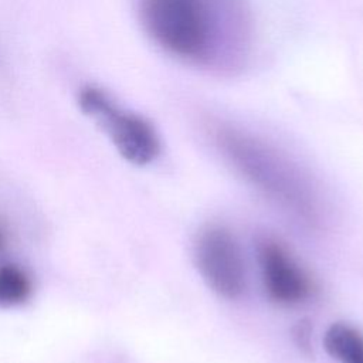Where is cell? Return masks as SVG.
Listing matches in <instances>:
<instances>
[{
    "instance_id": "cell-1",
    "label": "cell",
    "mask_w": 363,
    "mask_h": 363,
    "mask_svg": "<svg viewBox=\"0 0 363 363\" xmlns=\"http://www.w3.org/2000/svg\"><path fill=\"white\" fill-rule=\"evenodd\" d=\"M136 13L156 47L193 68L234 74L250 55L247 0H136Z\"/></svg>"
},
{
    "instance_id": "cell-2",
    "label": "cell",
    "mask_w": 363,
    "mask_h": 363,
    "mask_svg": "<svg viewBox=\"0 0 363 363\" xmlns=\"http://www.w3.org/2000/svg\"><path fill=\"white\" fill-rule=\"evenodd\" d=\"M213 138L228 162L257 189L302 216L312 213L305 180L274 146L224 123L213 128Z\"/></svg>"
},
{
    "instance_id": "cell-3",
    "label": "cell",
    "mask_w": 363,
    "mask_h": 363,
    "mask_svg": "<svg viewBox=\"0 0 363 363\" xmlns=\"http://www.w3.org/2000/svg\"><path fill=\"white\" fill-rule=\"evenodd\" d=\"M77 104L129 163L145 166L159 156L160 139L155 126L142 115L122 108L101 86H82L77 94Z\"/></svg>"
},
{
    "instance_id": "cell-4",
    "label": "cell",
    "mask_w": 363,
    "mask_h": 363,
    "mask_svg": "<svg viewBox=\"0 0 363 363\" xmlns=\"http://www.w3.org/2000/svg\"><path fill=\"white\" fill-rule=\"evenodd\" d=\"M194 265L217 295L235 299L245 289V265L234 234L223 225H207L193 244Z\"/></svg>"
},
{
    "instance_id": "cell-5",
    "label": "cell",
    "mask_w": 363,
    "mask_h": 363,
    "mask_svg": "<svg viewBox=\"0 0 363 363\" xmlns=\"http://www.w3.org/2000/svg\"><path fill=\"white\" fill-rule=\"evenodd\" d=\"M257 258L264 291L272 302L294 306L312 295L315 285L311 275L282 242L272 237L258 238Z\"/></svg>"
},
{
    "instance_id": "cell-6",
    "label": "cell",
    "mask_w": 363,
    "mask_h": 363,
    "mask_svg": "<svg viewBox=\"0 0 363 363\" xmlns=\"http://www.w3.org/2000/svg\"><path fill=\"white\" fill-rule=\"evenodd\" d=\"M323 347L337 363H363V333L349 323H332L325 332Z\"/></svg>"
},
{
    "instance_id": "cell-7",
    "label": "cell",
    "mask_w": 363,
    "mask_h": 363,
    "mask_svg": "<svg viewBox=\"0 0 363 363\" xmlns=\"http://www.w3.org/2000/svg\"><path fill=\"white\" fill-rule=\"evenodd\" d=\"M33 292V282L24 268L16 264L0 265V308L23 305Z\"/></svg>"
},
{
    "instance_id": "cell-8",
    "label": "cell",
    "mask_w": 363,
    "mask_h": 363,
    "mask_svg": "<svg viewBox=\"0 0 363 363\" xmlns=\"http://www.w3.org/2000/svg\"><path fill=\"white\" fill-rule=\"evenodd\" d=\"M292 340L302 354H312V326L309 320L302 319L292 328Z\"/></svg>"
},
{
    "instance_id": "cell-9",
    "label": "cell",
    "mask_w": 363,
    "mask_h": 363,
    "mask_svg": "<svg viewBox=\"0 0 363 363\" xmlns=\"http://www.w3.org/2000/svg\"><path fill=\"white\" fill-rule=\"evenodd\" d=\"M6 241H7V235H6V230L0 221V252H3L4 247H6Z\"/></svg>"
}]
</instances>
